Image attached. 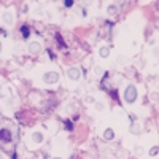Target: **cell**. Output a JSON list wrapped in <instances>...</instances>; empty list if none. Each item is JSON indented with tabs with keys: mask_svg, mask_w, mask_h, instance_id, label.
<instances>
[{
	"mask_svg": "<svg viewBox=\"0 0 159 159\" xmlns=\"http://www.w3.org/2000/svg\"><path fill=\"white\" fill-rule=\"evenodd\" d=\"M137 97H138L137 88H135L134 84H127L126 89H124V96H123L124 102H126L127 105H132V103L137 102Z\"/></svg>",
	"mask_w": 159,
	"mask_h": 159,
	"instance_id": "obj_1",
	"label": "cell"
},
{
	"mask_svg": "<svg viewBox=\"0 0 159 159\" xmlns=\"http://www.w3.org/2000/svg\"><path fill=\"white\" fill-rule=\"evenodd\" d=\"M2 22L6 27H13L14 24H16V13H14L13 8H6L2 13Z\"/></svg>",
	"mask_w": 159,
	"mask_h": 159,
	"instance_id": "obj_2",
	"label": "cell"
},
{
	"mask_svg": "<svg viewBox=\"0 0 159 159\" xmlns=\"http://www.w3.org/2000/svg\"><path fill=\"white\" fill-rule=\"evenodd\" d=\"M59 80H61V75L57 72H54V70H48V72H45L43 75H41V81H43L45 84H48V86L57 84Z\"/></svg>",
	"mask_w": 159,
	"mask_h": 159,
	"instance_id": "obj_3",
	"label": "cell"
},
{
	"mask_svg": "<svg viewBox=\"0 0 159 159\" xmlns=\"http://www.w3.org/2000/svg\"><path fill=\"white\" fill-rule=\"evenodd\" d=\"M67 76L70 78L72 81H78L81 78V70H80V67H70L67 70Z\"/></svg>",
	"mask_w": 159,
	"mask_h": 159,
	"instance_id": "obj_4",
	"label": "cell"
},
{
	"mask_svg": "<svg viewBox=\"0 0 159 159\" xmlns=\"http://www.w3.org/2000/svg\"><path fill=\"white\" fill-rule=\"evenodd\" d=\"M27 49H29L30 54H40V51H41V43H38V41H30L29 46H27Z\"/></svg>",
	"mask_w": 159,
	"mask_h": 159,
	"instance_id": "obj_5",
	"label": "cell"
},
{
	"mask_svg": "<svg viewBox=\"0 0 159 159\" xmlns=\"http://www.w3.org/2000/svg\"><path fill=\"white\" fill-rule=\"evenodd\" d=\"M32 142L35 143V145H40V143H43L45 140V134L43 132H40V130H35V132H32Z\"/></svg>",
	"mask_w": 159,
	"mask_h": 159,
	"instance_id": "obj_6",
	"label": "cell"
},
{
	"mask_svg": "<svg viewBox=\"0 0 159 159\" xmlns=\"http://www.w3.org/2000/svg\"><path fill=\"white\" fill-rule=\"evenodd\" d=\"M11 138H13V135L8 129H0V140L2 142H11Z\"/></svg>",
	"mask_w": 159,
	"mask_h": 159,
	"instance_id": "obj_7",
	"label": "cell"
},
{
	"mask_svg": "<svg viewBox=\"0 0 159 159\" xmlns=\"http://www.w3.org/2000/svg\"><path fill=\"white\" fill-rule=\"evenodd\" d=\"M99 56L102 57V59H107L108 56H110V48H108V46H100L99 48Z\"/></svg>",
	"mask_w": 159,
	"mask_h": 159,
	"instance_id": "obj_8",
	"label": "cell"
},
{
	"mask_svg": "<svg viewBox=\"0 0 159 159\" xmlns=\"http://www.w3.org/2000/svg\"><path fill=\"white\" fill-rule=\"evenodd\" d=\"M103 138H105V140H113L115 138V130L111 129V127H107L105 130H103Z\"/></svg>",
	"mask_w": 159,
	"mask_h": 159,
	"instance_id": "obj_9",
	"label": "cell"
},
{
	"mask_svg": "<svg viewBox=\"0 0 159 159\" xmlns=\"http://www.w3.org/2000/svg\"><path fill=\"white\" fill-rule=\"evenodd\" d=\"M118 11H119V6L115 5V3H111V5L107 6V13L110 14V16H115V14H118Z\"/></svg>",
	"mask_w": 159,
	"mask_h": 159,
	"instance_id": "obj_10",
	"label": "cell"
},
{
	"mask_svg": "<svg viewBox=\"0 0 159 159\" xmlns=\"http://www.w3.org/2000/svg\"><path fill=\"white\" fill-rule=\"evenodd\" d=\"M130 132L132 134H140L142 132V124L140 123H134L132 126H130Z\"/></svg>",
	"mask_w": 159,
	"mask_h": 159,
	"instance_id": "obj_11",
	"label": "cell"
},
{
	"mask_svg": "<svg viewBox=\"0 0 159 159\" xmlns=\"http://www.w3.org/2000/svg\"><path fill=\"white\" fill-rule=\"evenodd\" d=\"M21 35L24 37V38H29V35H30V29H29V26H22V27H21Z\"/></svg>",
	"mask_w": 159,
	"mask_h": 159,
	"instance_id": "obj_12",
	"label": "cell"
},
{
	"mask_svg": "<svg viewBox=\"0 0 159 159\" xmlns=\"http://www.w3.org/2000/svg\"><path fill=\"white\" fill-rule=\"evenodd\" d=\"M84 103H88V105H89V103H96V97H94V96H91V94L86 96V97H84Z\"/></svg>",
	"mask_w": 159,
	"mask_h": 159,
	"instance_id": "obj_13",
	"label": "cell"
},
{
	"mask_svg": "<svg viewBox=\"0 0 159 159\" xmlns=\"http://www.w3.org/2000/svg\"><path fill=\"white\" fill-rule=\"evenodd\" d=\"M45 16H46V19H48V21H51V19L54 18V13H53L51 10H46V11H45Z\"/></svg>",
	"mask_w": 159,
	"mask_h": 159,
	"instance_id": "obj_14",
	"label": "cell"
},
{
	"mask_svg": "<svg viewBox=\"0 0 159 159\" xmlns=\"http://www.w3.org/2000/svg\"><path fill=\"white\" fill-rule=\"evenodd\" d=\"M96 110L97 111H103V108H105V103H100V102H96Z\"/></svg>",
	"mask_w": 159,
	"mask_h": 159,
	"instance_id": "obj_15",
	"label": "cell"
},
{
	"mask_svg": "<svg viewBox=\"0 0 159 159\" xmlns=\"http://www.w3.org/2000/svg\"><path fill=\"white\" fill-rule=\"evenodd\" d=\"M94 73H96V75H102V73H103V68L97 65V67H94Z\"/></svg>",
	"mask_w": 159,
	"mask_h": 159,
	"instance_id": "obj_16",
	"label": "cell"
},
{
	"mask_svg": "<svg viewBox=\"0 0 159 159\" xmlns=\"http://www.w3.org/2000/svg\"><path fill=\"white\" fill-rule=\"evenodd\" d=\"M56 40H57V43H59V46H64V45H65V43H64V40H62V37L59 35V34L56 35Z\"/></svg>",
	"mask_w": 159,
	"mask_h": 159,
	"instance_id": "obj_17",
	"label": "cell"
},
{
	"mask_svg": "<svg viewBox=\"0 0 159 159\" xmlns=\"http://www.w3.org/2000/svg\"><path fill=\"white\" fill-rule=\"evenodd\" d=\"M41 14H45V11L41 10V8H37L35 10V16H41Z\"/></svg>",
	"mask_w": 159,
	"mask_h": 159,
	"instance_id": "obj_18",
	"label": "cell"
},
{
	"mask_svg": "<svg viewBox=\"0 0 159 159\" xmlns=\"http://www.w3.org/2000/svg\"><path fill=\"white\" fill-rule=\"evenodd\" d=\"M64 5L67 6V8H70V6L73 5V2H72V0H65V2H64Z\"/></svg>",
	"mask_w": 159,
	"mask_h": 159,
	"instance_id": "obj_19",
	"label": "cell"
},
{
	"mask_svg": "<svg viewBox=\"0 0 159 159\" xmlns=\"http://www.w3.org/2000/svg\"><path fill=\"white\" fill-rule=\"evenodd\" d=\"M150 154H151V156H156V154H158V148H156V146H154V148H151Z\"/></svg>",
	"mask_w": 159,
	"mask_h": 159,
	"instance_id": "obj_20",
	"label": "cell"
},
{
	"mask_svg": "<svg viewBox=\"0 0 159 159\" xmlns=\"http://www.w3.org/2000/svg\"><path fill=\"white\" fill-rule=\"evenodd\" d=\"M111 97H113V99L118 97V92H116V89H115V91H111Z\"/></svg>",
	"mask_w": 159,
	"mask_h": 159,
	"instance_id": "obj_21",
	"label": "cell"
},
{
	"mask_svg": "<svg viewBox=\"0 0 159 159\" xmlns=\"http://www.w3.org/2000/svg\"><path fill=\"white\" fill-rule=\"evenodd\" d=\"M65 126H67L68 130H72V124H70V121H65Z\"/></svg>",
	"mask_w": 159,
	"mask_h": 159,
	"instance_id": "obj_22",
	"label": "cell"
},
{
	"mask_svg": "<svg viewBox=\"0 0 159 159\" xmlns=\"http://www.w3.org/2000/svg\"><path fill=\"white\" fill-rule=\"evenodd\" d=\"M22 11H24V13H29V6H27V5H24V8H22Z\"/></svg>",
	"mask_w": 159,
	"mask_h": 159,
	"instance_id": "obj_23",
	"label": "cell"
},
{
	"mask_svg": "<svg viewBox=\"0 0 159 159\" xmlns=\"http://www.w3.org/2000/svg\"><path fill=\"white\" fill-rule=\"evenodd\" d=\"M0 159H6V158H5V154H3V153H0Z\"/></svg>",
	"mask_w": 159,
	"mask_h": 159,
	"instance_id": "obj_24",
	"label": "cell"
},
{
	"mask_svg": "<svg viewBox=\"0 0 159 159\" xmlns=\"http://www.w3.org/2000/svg\"><path fill=\"white\" fill-rule=\"evenodd\" d=\"M2 49H3V45H2V41H0V53H2Z\"/></svg>",
	"mask_w": 159,
	"mask_h": 159,
	"instance_id": "obj_25",
	"label": "cell"
},
{
	"mask_svg": "<svg viewBox=\"0 0 159 159\" xmlns=\"http://www.w3.org/2000/svg\"><path fill=\"white\" fill-rule=\"evenodd\" d=\"M54 159H62V158H54Z\"/></svg>",
	"mask_w": 159,
	"mask_h": 159,
	"instance_id": "obj_26",
	"label": "cell"
},
{
	"mask_svg": "<svg viewBox=\"0 0 159 159\" xmlns=\"http://www.w3.org/2000/svg\"><path fill=\"white\" fill-rule=\"evenodd\" d=\"M0 89H2V88H0Z\"/></svg>",
	"mask_w": 159,
	"mask_h": 159,
	"instance_id": "obj_27",
	"label": "cell"
}]
</instances>
